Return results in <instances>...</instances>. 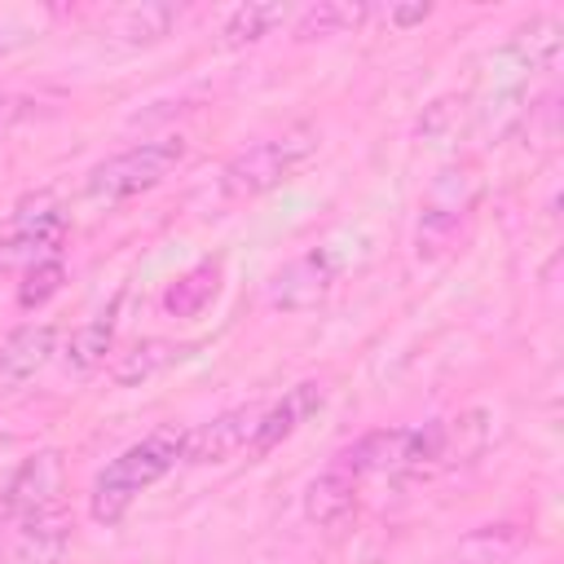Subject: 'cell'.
<instances>
[{
    "instance_id": "cell-10",
    "label": "cell",
    "mask_w": 564,
    "mask_h": 564,
    "mask_svg": "<svg viewBox=\"0 0 564 564\" xmlns=\"http://www.w3.org/2000/svg\"><path fill=\"white\" fill-rule=\"evenodd\" d=\"M57 352V326L53 322H31L18 326L4 344H0V388H22L31 383Z\"/></svg>"
},
{
    "instance_id": "cell-17",
    "label": "cell",
    "mask_w": 564,
    "mask_h": 564,
    "mask_svg": "<svg viewBox=\"0 0 564 564\" xmlns=\"http://www.w3.org/2000/svg\"><path fill=\"white\" fill-rule=\"evenodd\" d=\"M220 291V260H198L189 273H181L167 291H163V308L172 317H198Z\"/></svg>"
},
{
    "instance_id": "cell-26",
    "label": "cell",
    "mask_w": 564,
    "mask_h": 564,
    "mask_svg": "<svg viewBox=\"0 0 564 564\" xmlns=\"http://www.w3.org/2000/svg\"><path fill=\"white\" fill-rule=\"evenodd\" d=\"M0 106H4V101H0Z\"/></svg>"
},
{
    "instance_id": "cell-25",
    "label": "cell",
    "mask_w": 564,
    "mask_h": 564,
    "mask_svg": "<svg viewBox=\"0 0 564 564\" xmlns=\"http://www.w3.org/2000/svg\"><path fill=\"white\" fill-rule=\"evenodd\" d=\"M0 48H4V44H0Z\"/></svg>"
},
{
    "instance_id": "cell-24",
    "label": "cell",
    "mask_w": 564,
    "mask_h": 564,
    "mask_svg": "<svg viewBox=\"0 0 564 564\" xmlns=\"http://www.w3.org/2000/svg\"><path fill=\"white\" fill-rule=\"evenodd\" d=\"M4 524H9V520H4V511H0V529H4Z\"/></svg>"
},
{
    "instance_id": "cell-22",
    "label": "cell",
    "mask_w": 564,
    "mask_h": 564,
    "mask_svg": "<svg viewBox=\"0 0 564 564\" xmlns=\"http://www.w3.org/2000/svg\"><path fill=\"white\" fill-rule=\"evenodd\" d=\"M62 282H66V264L62 260H35L18 282V304L22 308H40L44 300H53L62 291Z\"/></svg>"
},
{
    "instance_id": "cell-4",
    "label": "cell",
    "mask_w": 564,
    "mask_h": 564,
    "mask_svg": "<svg viewBox=\"0 0 564 564\" xmlns=\"http://www.w3.org/2000/svg\"><path fill=\"white\" fill-rule=\"evenodd\" d=\"M476 194H480V185H476L471 167H441V176L432 181V189L419 207V225H414L419 260H441L458 242V234L476 207Z\"/></svg>"
},
{
    "instance_id": "cell-11",
    "label": "cell",
    "mask_w": 564,
    "mask_h": 564,
    "mask_svg": "<svg viewBox=\"0 0 564 564\" xmlns=\"http://www.w3.org/2000/svg\"><path fill=\"white\" fill-rule=\"evenodd\" d=\"M62 234H66V216L57 212V203H48V198H40V203H31V207H22L18 216H13V225H9V238H4V256L9 260H44V251H53L57 242H62Z\"/></svg>"
},
{
    "instance_id": "cell-14",
    "label": "cell",
    "mask_w": 564,
    "mask_h": 564,
    "mask_svg": "<svg viewBox=\"0 0 564 564\" xmlns=\"http://www.w3.org/2000/svg\"><path fill=\"white\" fill-rule=\"evenodd\" d=\"M357 485L361 480L352 471H344L339 463H330L322 476L308 480V489H304V516L313 524H339L357 507Z\"/></svg>"
},
{
    "instance_id": "cell-6",
    "label": "cell",
    "mask_w": 564,
    "mask_h": 564,
    "mask_svg": "<svg viewBox=\"0 0 564 564\" xmlns=\"http://www.w3.org/2000/svg\"><path fill=\"white\" fill-rule=\"evenodd\" d=\"M66 463L57 449H40L13 467V476L0 485V511L9 524H26L35 516H48L62 498Z\"/></svg>"
},
{
    "instance_id": "cell-5",
    "label": "cell",
    "mask_w": 564,
    "mask_h": 564,
    "mask_svg": "<svg viewBox=\"0 0 564 564\" xmlns=\"http://www.w3.org/2000/svg\"><path fill=\"white\" fill-rule=\"evenodd\" d=\"M339 269H344L339 251H330V247H313V251L286 260V264L269 278V286H264V304L278 308V313H304V308H317V304L335 291Z\"/></svg>"
},
{
    "instance_id": "cell-3",
    "label": "cell",
    "mask_w": 564,
    "mask_h": 564,
    "mask_svg": "<svg viewBox=\"0 0 564 564\" xmlns=\"http://www.w3.org/2000/svg\"><path fill=\"white\" fill-rule=\"evenodd\" d=\"M185 159V141L181 137H163V141H141L106 163H97L84 181L88 198L97 203H123V198H137L145 189H154L163 176H172Z\"/></svg>"
},
{
    "instance_id": "cell-20",
    "label": "cell",
    "mask_w": 564,
    "mask_h": 564,
    "mask_svg": "<svg viewBox=\"0 0 564 564\" xmlns=\"http://www.w3.org/2000/svg\"><path fill=\"white\" fill-rule=\"evenodd\" d=\"M511 57H520V66L524 70H538V66H551L555 62V53H560V26L551 22V18H538V22H529L516 40H511V48H507Z\"/></svg>"
},
{
    "instance_id": "cell-7",
    "label": "cell",
    "mask_w": 564,
    "mask_h": 564,
    "mask_svg": "<svg viewBox=\"0 0 564 564\" xmlns=\"http://www.w3.org/2000/svg\"><path fill=\"white\" fill-rule=\"evenodd\" d=\"M344 471L361 476H410L414 467V427H379L357 436L348 449L335 454Z\"/></svg>"
},
{
    "instance_id": "cell-18",
    "label": "cell",
    "mask_w": 564,
    "mask_h": 564,
    "mask_svg": "<svg viewBox=\"0 0 564 564\" xmlns=\"http://www.w3.org/2000/svg\"><path fill=\"white\" fill-rule=\"evenodd\" d=\"M282 18H286V4H278V0H247V4H238V9L225 18L220 44H225V48L256 44V40H264Z\"/></svg>"
},
{
    "instance_id": "cell-12",
    "label": "cell",
    "mask_w": 564,
    "mask_h": 564,
    "mask_svg": "<svg viewBox=\"0 0 564 564\" xmlns=\"http://www.w3.org/2000/svg\"><path fill=\"white\" fill-rule=\"evenodd\" d=\"M66 551H70V520L48 511V516H35L18 529V538L9 542L0 564H62Z\"/></svg>"
},
{
    "instance_id": "cell-2",
    "label": "cell",
    "mask_w": 564,
    "mask_h": 564,
    "mask_svg": "<svg viewBox=\"0 0 564 564\" xmlns=\"http://www.w3.org/2000/svg\"><path fill=\"white\" fill-rule=\"evenodd\" d=\"M313 154H317V128L295 123V128H286L278 137H264V141L247 145L242 154H234L220 172V194L229 203H247L256 194H269L273 185L295 176Z\"/></svg>"
},
{
    "instance_id": "cell-9",
    "label": "cell",
    "mask_w": 564,
    "mask_h": 564,
    "mask_svg": "<svg viewBox=\"0 0 564 564\" xmlns=\"http://www.w3.org/2000/svg\"><path fill=\"white\" fill-rule=\"evenodd\" d=\"M322 401H326V383L322 379H304V383H295L273 410H264L260 414V423H256V432H251V441H247V449L256 454V458H264V454H273L282 441H291L317 410H322Z\"/></svg>"
},
{
    "instance_id": "cell-19",
    "label": "cell",
    "mask_w": 564,
    "mask_h": 564,
    "mask_svg": "<svg viewBox=\"0 0 564 564\" xmlns=\"http://www.w3.org/2000/svg\"><path fill=\"white\" fill-rule=\"evenodd\" d=\"M370 18V4H348V0H322V4H308L300 18H295V40H322V35H339L357 22Z\"/></svg>"
},
{
    "instance_id": "cell-23",
    "label": "cell",
    "mask_w": 564,
    "mask_h": 564,
    "mask_svg": "<svg viewBox=\"0 0 564 564\" xmlns=\"http://www.w3.org/2000/svg\"><path fill=\"white\" fill-rule=\"evenodd\" d=\"M427 13H432V4H423V0H419V4H392V9H388V22H392V26H414V22H423Z\"/></svg>"
},
{
    "instance_id": "cell-8",
    "label": "cell",
    "mask_w": 564,
    "mask_h": 564,
    "mask_svg": "<svg viewBox=\"0 0 564 564\" xmlns=\"http://www.w3.org/2000/svg\"><path fill=\"white\" fill-rule=\"evenodd\" d=\"M256 423H260V410H256V405H238V410H225V414L198 423V427L185 432V441H181V463L207 467V463L234 458L238 449H247Z\"/></svg>"
},
{
    "instance_id": "cell-16",
    "label": "cell",
    "mask_w": 564,
    "mask_h": 564,
    "mask_svg": "<svg viewBox=\"0 0 564 564\" xmlns=\"http://www.w3.org/2000/svg\"><path fill=\"white\" fill-rule=\"evenodd\" d=\"M189 352V344H172V339H137L110 370V379L119 388H137V383H150L159 379L167 366H176L181 357Z\"/></svg>"
},
{
    "instance_id": "cell-21",
    "label": "cell",
    "mask_w": 564,
    "mask_h": 564,
    "mask_svg": "<svg viewBox=\"0 0 564 564\" xmlns=\"http://www.w3.org/2000/svg\"><path fill=\"white\" fill-rule=\"evenodd\" d=\"M172 22H176V9L172 4H141V9H128L123 13L119 35L128 44H154V40H163L172 31Z\"/></svg>"
},
{
    "instance_id": "cell-15",
    "label": "cell",
    "mask_w": 564,
    "mask_h": 564,
    "mask_svg": "<svg viewBox=\"0 0 564 564\" xmlns=\"http://www.w3.org/2000/svg\"><path fill=\"white\" fill-rule=\"evenodd\" d=\"M115 330H119V300H110V308H101L97 317H88L84 326H75V330H70L62 361H66L75 375L97 370V366L106 361V352L115 348Z\"/></svg>"
},
{
    "instance_id": "cell-13",
    "label": "cell",
    "mask_w": 564,
    "mask_h": 564,
    "mask_svg": "<svg viewBox=\"0 0 564 564\" xmlns=\"http://www.w3.org/2000/svg\"><path fill=\"white\" fill-rule=\"evenodd\" d=\"M520 546H524L520 524H480V529L463 533L436 564H507Z\"/></svg>"
},
{
    "instance_id": "cell-1",
    "label": "cell",
    "mask_w": 564,
    "mask_h": 564,
    "mask_svg": "<svg viewBox=\"0 0 564 564\" xmlns=\"http://www.w3.org/2000/svg\"><path fill=\"white\" fill-rule=\"evenodd\" d=\"M181 441H185V432L159 427V432L141 436L137 445H128L119 458H110L106 471L93 480V498H88L93 520L97 524H119L128 516V507L137 502V494L150 489L154 480H163L181 463Z\"/></svg>"
}]
</instances>
